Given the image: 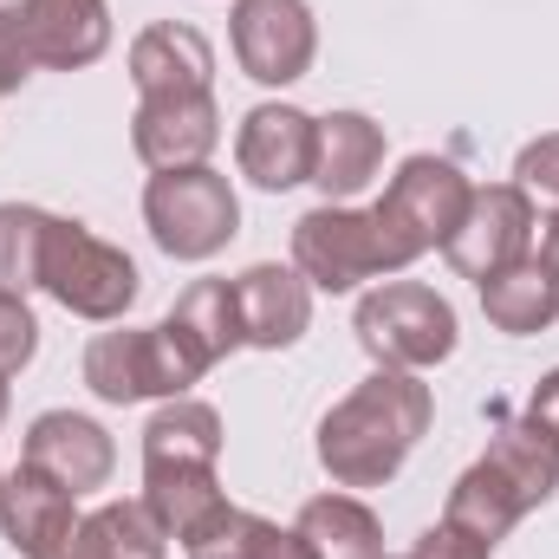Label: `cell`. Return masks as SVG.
<instances>
[{"mask_svg":"<svg viewBox=\"0 0 559 559\" xmlns=\"http://www.w3.org/2000/svg\"><path fill=\"white\" fill-rule=\"evenodd\" d=\"M228 39L254 85H299L319 52V20L306 0H235Z\"/></svg>","mask_w":559,"mask_h":559,"instance_id":"obj_9","label":"cell"},{"mask_svg":"<svg viewBox=\"0 0 559 559\" xmlns=\"http://www.w3.org/2000/svg\"><path fill=\"white\" fill-rule=\"evenodd\" d=\"M33 72H39V59L26 39V13H20V0H0V98L20 92Z\"/></svg>","mask_w":559,"mask_h":559,"instance_id":"obj_29","label":"cell"},{"mask_svg":"<svg viewBox=\"0 0 559 559\" xmlns=\"http://www.w3.org/2000/svg\"><path fill=\"white\" fill-rule=\"evenodd\" d=\"M52 215L33 202H0V293H33L46 261Z\"/></svg>","mask_w":559,"mask_h":559,"instance_id":"obj_26","label":"cell"},{"mask_svg":"<svg viewBox=\"0 0 559 559\" xmlns=\"http://www.w3.org/2000/svg\"><path fill=\"white\" fill-rule=\"evenodd\" d=\"M66 559H169V534L150 514V501H105L79 521Z\"/></svg>","mask_w":559,"mask_h":559,"instance_id":"obj_22","label":"cell"},{"mask_svg":"<svg viewBox=\"0 0 559 559\" xmlns=\"http://www.w3.org/2000/svg\"><path fill=\"white\" fill-rule=\"evenodd\" d=\"M202 358L176 338L169 319L143 325V332H98L85 345V384L98 404H169V397H189V384H202Z\"/></svg>","mask_w":559,"mask_h":559,"instance_id":"obj_4","label":"cell"},{"mask_svg":"<svg viewBox=\"0 0 559 559\" xmlns=\"http://www.w3.org/2000/svg\"><path fill=\"white\" fill-rule=\"evenodd\" d=\"M534 228H540V215H534V195L521 189V182H488V189H475L468 195V215H462V228L449 235V267L462 280H481L501 274V267H514L521 254H534Z\"/></svg>","mask_w":559,"mask_h":559,"instance_id":"obj_10","label":"cell"},{"mask_svg":"<svg viewBox=\"0 0 559 559\" xmlns=\"http://www.w3.org/2000/svg\"><path fill=\"white\" fill-rule=\"evenodd\" d=\"M0 423H7V378H0Z\"/></svg>","mask_w":559,"mask_h":559,"instance_id":"obj_35","label":"cell"},{"mask_svg":"<svg viewBox=\"0 0 559 559\" xmlns=\"http://www.w3.org/2000/svg\"><path fill=\"white\" fill-rule=\"evenodd\" d=\"M358 345L384 365V371H429L455 352L462 325H455V306L436 293V286H417V280H384L358 299V319H352Z\"/></svg>","mask_w":559,"mask_h":559,"instance_id":"obj_6","label":"cell"},{"mask_svg":"<svg viewBox=\"0 0 559 559\" xmlns=\"http://www.w3.org/2000/svg\"><path fill=\"white\" fill-rule=\"evenodd\" d=\"M163 462L222 468V411L202 397H169L143 429V468H163Z\"/></svg>","mask_w":559,"mask_h":559,"instance_id":"obj_24","label":"cell"},{"mask_svg":"<svg viewBox=\"0 0 559 559\" xmlns=\"http://www.w3.org/2000/svg\"><path fill=\"white\" fill-rule=\"evenodd\" d=\"M312 559H384V527L358 495H312L293 521Z\"/></svg>","mask_w":559,"mask_h":559,"instance_id":"obj_23","label":"cell"},{"mask_svg":"<svg viewBox=\"0 0 559 559\" xmlns=\"http://www.w3.org/2000/svg\"><path fill=\"white\" fill-rule=\"evenodd\" d=\"M384 169V124H371L365 111H332L319 118V156H312V182L325 202H352L378 182Z\"/></svg>","mask_w":559,"mask_h":559,"instance_id":"obj_18","label":"cell"},{"mask_svg":"<svg viewBox=\"0 0 559 559\" xmlns=\"http://www.w3.org/2000/svg\"><path fill=\"white\" fill-rule=\"evenodd\" d=\"M481 462L514 488V501H521L527 514H534L540 501H554V488H559V436H547L540 423L495 417V436H488Z\"/></svg>","mask_w":559,"mask_h":559,"instance_id":"obj_19","label":"cell"},{"mask_svg":"<svg viewBox=\"0 0 559 559\" xmlns=\"http://www.w3.org/2000/svg\"><path fill=\"white\" fill-rule=\"evenodd\" d=\"M131 85L138 98H169V92H209L215 85V46L189 20H156L131 39Z\"/></svg>","mask_w":559,"mask_h":559,"instance_id":"obj_16","label":"cell"},{"mask_svg":"<svg viewBox=\"0 0 559 559\" xmlns=\"http://www.w3.org/2000/svg\"><path fill=\"white\" fill-rule=\"evenodd\" d=\"M33 59L46 72H85L111 46V7L105 0H20Z\"/></svg>","mask_w":559,"mask_h":559,"instance_id":"obj_17","label":"cell"},{"mask_svg":"<svg viewBox=\"0 0 559 559\" xmlns=\"http://www.w3.org/2000/svg\"><path fill=\"white\" fill-rule=\"evenodd\" d=\"M312 156H319V118L299 111V105H254L241 118V138H235V163L254 189L286 195L299 182H312Z\"/></svg>","mask_w":559,"mask_h":559,"instance_id":"obj_11","label":"cell"},{"mask_svg":"<svg viewBox=\"0 0 559 559\" xmlns=\"http://www.w3.org/2000/svg\"><path fill=\"white\" fill-rule=\"evenodd\" d=\"M39 358V319L26 293H0V378H20Z\"/></svg>","mask_w":559,"mask_h":559,"instance_id":"obj_27","label":"cell"},{"mask_svg":"<svg viewBox=\"0 0 559 559\" xmlns=\"http://www.w3.org/2000/svg\"><path fill=\"white\" fill-rule=\"evenodd\" d=\"M215 143H222L215 92H169V98H143L131 111V150L150 169H195L215 156Z\"/></svg>","mask_w":559,"mask_h":559,"instance_id":"obj_14","label":"cell"},{"mask_svg":"<svg viewBox=\"0 0 559 559\" xmlns=\"http://www.w3.org/2000/svg\"><path fill=\"white\" fill-rule=\"evenodd\" d=\"M39 286L72 312V319H92V325H118L143 293L138 261L111 241H98L85 222H66L52 215V235H46V261H39Z\"/></svg>","mask_w":559,"mask_h":559,"instance_id":"obj_5","label":"cell"},{"mask_svg":"<svg viewBox=\"0 0 559 559\" xmlns=\"http://www.w3.org/2000/svg\"><path fill=\"white\" fill-rule=\"evenodd\" d=\"M534 254H540V261H547V267L559 274V209H554V222L540 228V248H534Z\"/></svg>","mask_w":559,"mask_h":559,"instance_id":"obj_33","label":"cell"},{"mask_svg":"<svg viewBox=\"0 0 559 559\" xmlns=\"http://www.w3.org/2000/svg\"><path fill=\"white\" fill-rule=\"evenodd\" d=\"M481 312L495 332L508 338H534L559 319V274L540 261V254H521L514 267L481 280Z\"/></svg>","mask_w":559,"mask_h":559,"instance_id":"obj_20","label":"cell"},{"mask_svg":"<svg viewBox=\"0 0 559 559\" xmlns=\"http://www.w3.org/2000/svg\"><path fill=\"white\" fill-rule=\"evenodd\" d=\"M514 182H521L534 202H554L559 209V131L534 138L521 156H514Z\"/></svg>","mask_w":559,"mask_h":559,"instance_id":"obj_30","label":"cell"},{"mask_svg":"<svg viewBox=\"0 0 559 559\" xmlns=\"http://www.w3.org/2000/svg\"><path fill=\"white\" fill-rule=\"evenodd\" d=\"M436 397L417 371H371L352 397L319 417V468L338 488H384L429 436Z\"/></svg>","mask_w":559,"mask_h":559,"instance_id":"obj_1","label":"cell"},{"mask_svg":"<svg viewBox=\"0 0 559 559\" xmlns=\"http://www.w3.org/2000/svg\"><path fill=\"white\" fill-rule=\"evenodd\" d=\"M293 267L312 280L319 293H358L365 280H384L371 209H352V202L306 209L293 222Z\"/></svg>","mask_w":559,"mask_h":559,"instance_id":"obj_7","label":"cell"},{"mask_svg":"<svg viewBox=\"0 0 559 559\" xmlns=\"http://www.w3.org/2000/svg\"><path fill=\"white\" fill-rule=\"evenodd\" d=\"M241 559H312V547L293 534V527H280L267 514H241L235 521V540H228Z\"/></svg>","mask_w":559,"mask_h":559,"instance_id":"obj_28","label":"cell"},{"mask_svg":"<svg viewBox=\"0 0 559 559\" xmlns=\"http://www.w3.org/2000/svg\"><path fill=\"white\" fill-rule=\"evenodd\" d=\"M20 462L39 468V475H52L66 495H92V488L111 481V468H118V442H111L105 423L79 417V411H39V417L26 423Z\"/></svg>","mask_w":559,"mask_h":559,"instance_id":"obj_12","label":"cell"},{"mask_svg":"<svg viewBox=\"0 0 559 559\" xmlns=\"http://www.w3.org/2000/svg\"><path fill=\"white\" fill-rule=\"evenodd\" d=\"M442 521H455V527H468L475 540H488V547H495L514 521H527V508L514 501V488H508L488 462H468V468L455 475V488H449Z\"/></svg>","mask_w":559,"mask_h":559,"instance_id":"obj_25","label":"cell"},{"mask_svg":"<svg viewBox=\"0 0 559 559\" xmlns=\"http://www.w3.org/2000/svg\"><path fill=\"white\" fill-rule=\"evenodd\" d=\"M79 495H66L52 475L13 462L0 475V534L20 559H66L72 534H79Z\"/></svg>","mask_w":559,"mask_h":559,"instance_id":"obj_13","label":"cell"},{"mask_svg":"<svg viewBox=\"0 0 559 559\" xmlns=\"http://www.w3.org/2000/svg\"><path fill=\"white\" fill-rule=\"evenodd\" d=\"M143 222H150V241L169 261H215L241 235V195L209 163H195V169H156L143 182Z\"/></svg>","mask_w":559,"mask_h":559,"instance_id":"obj_3","label":"cell"},{"mask_svg":"<svg viewBox=\"0 0 559 559\" xmlns=\"http://www.w3.org/2000/svg\"><path fill=\"white\" fill-rule=\"evenodd\" d=\"M411 559H495L488 540H475L468 527H455V521H436V527H423Z\"/></svg>","mask_w":559,"mask_h":559,"instance_id":"obj_31","label":"cell"},{"mask_svg":"<svg viewBox=\"0 0 559 559\" xmlns=\"http://www.w3.org/2000/svg\"><path fill=\"white\" fill-rule=\"evenodd\" d=\"M169 325H176V338L202 358V371H215L228 352H241L248 338H241V306H235V280H195L169 312H163Z\"/></svg>","mask_w":559,"mask_h":559,"instance_id":"obj_21","label":"cell"},{"mask_svg":"<svg viewBox=\"0 0 559 559\" xmlns=\"http://www.w3.org/2000/svg\"><path fill=\"white\" fill-rule=\"evenodd\" d=\"M143 501H150V514L163 521V534L189 559L222 554L235 540V521H241V508L222 488V468H195V462L143 468Z\"/></svg>","mask_w":559,"mask_h":559,"instance_id":"obj_8","label":"cell"},{"mask_svg":"<svg viewBox=\"0 0 559 559\" xmlns=\"http://www.w3.org/2000/svg\"><path fill=\"white\" fill-rule=\"evenodd\" d=\"M527 423H540L547 436H559V371H547L540 384H534V397H527V411H521Z\"/></svg>","mask_w":559,"mask_h":559,"instance_id":"obj_32","label":"cell"},{"mask_svg":"<svg viewBox=\"0 0 559 559\" xmlns=\"http://www.w3.org/2000/svg\"><path fill=\"white\" fill-rule=\"evenodd\" d=\"M195 559H241V554H235V547H222V554H195Z\"/></svg>","mask_w":559,"mask_h":559,"instance_id":"obj_34","label":"cell"},{"mask_svg":"<svg viewBox=\"0 0 559 559\" xmlns=\"http://www.w3.org/2000/svg\"><path fill=\"white\" fill-rule=\"evenodd\" d=\"M468 195H475V182L449 156H404L397 176L384 182V195L371 202L384 274H404V267H417L423 254L449 248V235L468 215Z\"/></svg>","mask_w":559,"mask_h":559,"instance_id":"obj_2","label":"cell"},{"mask_svg":"<svg viewBox=\"0 0 559 559\" xmlns=\"http://www.w3.org/2000/svg\"><path fill=\"white\" fill-rule=\"evenodd\" d=\"M384 559H391V554H384Z\"/></svg>","mask_w":559,"mask_h":559,"instance_id":"obj_36","label":"cell"},{"mask_svg":"<svg viewBox=\"0 0 559 559\" xmlns=\"http://www.w3.org/2000/svg\"><path fill=\"white\" fill-rule=\"evenodd\" d=\"M235 306H241V338L254 352H286L312 325V280L280 261H254L235 280Z\"/></svg>","mask_w":559,"mask_h":559,"instance_id":"obj_15","label":"cell"}]
</instances>
